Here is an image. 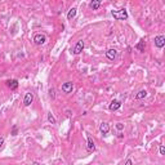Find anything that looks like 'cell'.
Returning <instances> with one entry per match:
<instances>
[{
	"mask_svg": "<svg viewBox=\"0 0 165 165\" xmlns=\"http://www.w3.org/2000/svg\"><path fill=\"white\" fill-rule=\"evenodd\" d=\"M3 146H4V138H0V150L3 148Z\"/></svg>",
	"mask_w": 165,
	"mask_h": 165,
	"instance_id": "d6986e66",
	"label": "cell"
},
{
	"mask_svg": "<svg viewBox=\"0 0 165 165\" xmlns=\"http://www.w3.org/2000/svg\"><path fill=\"white\" fill-rule=\"evenodd\" d=\"M146 95H147V92H146V90H139V92L136 94V98L137 99H142V98H145Z\"/></svg>",
	"mask_w": 165,
	"mask_h": 165,
	"instance_id": "5bb4252c",
	"label": "cell"
},
{
	"mask_svg": "<svg viewBox=\"0 0 165 165\" xmlns=\"http://www.w3.org/2000/svg\"><path fill=\"white\" fill-rule=\"evenodd\" d=\"M99 130H101L103 134H107V133L110 132V126H108L107 123H102L101 125H99Z\"/></svg>",
	"mask_w": 165,
	"mask_h": 165,
	"instance_id": "7c38bea8",
	"label": "cell"
},
{
	"mask_svg": "<svg viewBox=\"0 0 165 165\" xmlns=\"http://www.w3.org/2000/svg\"><path fill=\"white\" fill-rule=\"evenodd\" d=\"M45 41H46V36L44 34H36V35L34 36V43H35V44L41 45V44H44Z\"/></svg>",
	"mask_w": 165,
	"mask_h": 165,
	"instance_id": "7a4b0ae2",
	"label": "cell"
},
{
	"mask_svg": "<svg viewBox=\"0 0 165 165\" xmlns=\"http://www.w3.org/2000/svg\"><path fill=\"white\" fill-rule=\"evenodd\" d=\"M48 121H49V123H52V124H55V123H57V121H55V119H54V116L52 115V112L48 114Z\"/></svg>",
	"mask_w": 165,
	"mask_h": 165,
	"instance_id": "2e32d148",
	"label": "cell"
},
{
	"mask_svg": "<svg viewBox=\"0 0 165 165\" xmlns=\"http://www.w3.org/2000/svg\"><path fill=\"white\" fill-rule=\"evenodd\" d=\"M83 49H84V41L83 40H79V41L76 43L75 48H74V53H75V54H80V53L83 52Z\"/></svg>",
	"mask_w": 165,
	"mask_h": 165,
	"instance_id": "8992f818",
	"label": "cell"
},
{
	"mask_svg": "<svg viewBox=\"0 0 165 165\" xmlns=\"http://www.w3.org/2000/svg\"><path fill=\"white\" fill-rule=\"evenodd\" d=\"M159 150H160V155H164L165 154V147H164V146H160V148H159Z\"/></svg>",
	"mask_w": 165,
	"mask_h": 165,
	"instance_id": "ac0fdd59",
	"label": "cell"
},
{
	"mask_svg": "<svg viewBox=\"0 0 165 165\" xmlns=\"http://www.w3.org/2000/svg\"><path fill=\"white\" fill-rule=\"evenodd\" d=\"M124 165H133V163H132V160H129V159H128V160L125 161V164Z\"/></svg>",
	"mask_w": 165,
	"mask_h": 165,
	"instance_id": "ffe728a7",
	"label": "cell"
},
{
	"mask_svg": "<svg viewBox=\"0 0 165 165\" xmlns=\"http://www.w3.org/2000/svg\"><path fill=\"white\" fill-rule=\"evenodd\" d=\"M74 89V84L71 81H67L65 84H62V90H63V93H71Z\"/></svg>",
	"mask_w": 165,
	"mask_h": 165,
	"instance_id": "5b68a950",
	"label": "cell"
},
{
	"mask_svg": "<svg viewBox=\"0 0 165 165\" xmlns=\"http://www.w3.org/2000/svg\"><path fill=\"white\" fill-rule=\"evenodd\" d=\"M7 85H8V88H11L12 90H15L18 88V81H17V80H14V79L13 80H8Z\"/></svg>",
	"mask_w": 165,
	"mask_h": 165,
	"instance_id": "30bf717a",
	"label": "cell"
},
{
	"mask_svg": "<svg viewBox=\"0 0 165 165\" xmlns=\"http://www.w3.org/2000/svg\"><path fill=\"white\" fill-rule=\"evenodd\" d=\"M15 133H17V128H13V136H15Z\"/></svg>",
	"mask_w": 165,
	"mask_h": 165,
	"instance_id": "44dd1931",
	"label": "cell"
},
{
	"mask_svg": "<svg viewBox=\"0 0 165 165\" xmlns=\"http://www.w3.org/2000/svg\"><path fill=\"white\" fill-rule=\"evenodd\" d=\"M76 11H77L76 8H71L70 11H68V13H67V18H68V20H72V18L75 17V15H76Z\"/></svg>",
	"mask_w": 165,
	"mask_h": 165,
	"instance_id": "4fadbf2b",
	"label": "cell"
},
{
	"mask_svg": "<svg viewBox=\"0 0 165 165\" xmlns=\"http://www.w3.org/2000/svg\"><path fill=\"white\" fill-rule=\"evenodd\" d=\"M155 45L157 46V48H163L165 45V36L164 35H159L155 38Z\"/></svg>",
	"mask_w": 165,
	"mask_h": 165,
	"instance_id": "3957f363",
	"label": "cell"
},
{
	"mask_svg": "<svg viewBox=\"0 0 165 165\" xmlns=\"http://www.w3.org/2000/svg\"><path fill=\"white\" fill-rule=\"evenodd\" d=\"M137 49H138L139 52H145V41H143V40L139 41V44L137 45Z\"/></svg>",
	"mask_w": 165,
	"mask_h": 165,
	"instance_id": "9a60e30c",
	"label": "cell"
},
{
	"mask_svg": "<svg viewBox=\"0 0 165 165\" xmlns=\"http://www.w3.org/2000/svg\"><path fill=\"white\" fill-rule=\"evenodd\" d=\"M111 14H112V17L115 20L117 21H124L128 18V12L126 9H119V11H112L111 12Z\"/></svg>",
	"mask_w": 165,
	"mask_h": 165,
	"instance_id": "6da1fadb",
	"label": "cell"
},
{
	"mask_svg": "<svg viewBox=\"0 0 165 165\" xmlns=\"http://www.w3.org/2000/svg\"><path fill=\"white\" fill-rule=\"evenodd\" d=\"M116 54H117V52L115 51V49H108V51L106 52V57L110 61H114L115 58H116Z\"/></svg>",
	"mask_w": 165,
	"mask_h": 165,
	"instance_id": "9c48e42d",
	"label": "cell"
},
{
	"mask_svg": "<svg viewBox=\"0 0 165 165\" xmlns=\"http://www.w3.org/2000/svg\"><path fill=\"white\" fill-rule=\"evenodd\" d=\"M86 139H88V142H86V151H88V152H93L95 150L94 142H93V139H92V137H90V136L86 137Z\"/></svg>",
	"mask_w": 165,
	"mask_h": 165,
	"instance_id": "277c9868",
	"label": "cell"
},
{
	"mask_svg": "<svg viewBox=\"0 0 165 165\" xmlns=\"http://www.w3.org/2000/svg\"><path fill=\"white\" fill-rule=\"evenodd\" d=\"M101 7V0H93V1L89 3V8L93 9V11H95V9H98Z\"/></svg>",
	"mask_w": 165,
	"mask_h": 165,
	"instance_id": "8fae6325",
	"label": "cell"
},
{
	"mask_svg": "<svg viewBox=\"0 0 165 165\" xmlns=\"http://www.w3.org/2000/svg\"><path fill=\"white\" fill-rule=\"evenodd\" d=\"M116 129L117 130H123L124 129V125H123V124H120V123H117L116 124Z\"/></svg>",
	"mask_w": 165,
	"mask_h": 165,
	"instance_id": "e0dca14e",
	"label": "cell"
},
{
	"mask_svg": "<svg viewBox=\"0 0 165 165\" xmlns=\"http://www.w3.org/2000/svg\"><path fill=\"white\" fill-rule=\"evenodd\" d=\"M32 101H34L32 93H26V95H25V99H23V105H25V106H30L31 103H32Z\"/></svg>",
	"mask_w": 165,
	"mask_h": 165,
	"instance_id": "ba28073f",
	"label": "cell"
},
{
	"mask_svg": "<svg viewBox=\"0 0 165 165\" xmlns=\"http://www.w3.org/2000/svg\"><path fill=\"white\" fill-rule=\"evenodd\" d=\"M120 106H121V102L117 101V99H114L110 103V106H108V108H110V111H116L120 108Z\"/></svg>",
	"mask_w": 165,
	"mask_h": 165,
	"instance_id": "52a82bcc",
	"label": "cell"
}]
</instances>
